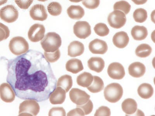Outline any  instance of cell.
Here are the masks:
<instances>
[{"label":"cell","instance_id":"7c38bea8","mask_svg":"<svg viewBox=\"0 0 155 116\" xmlns=\"http://www.w3.org/2000/svg\"><path fill=\"white\" fill-rule=\"evenodd\" d=\"M16 95L9 83H4L0 85V98L5 103H12L15 100Z\"/></svg>","mask_w":155,"mask_h":116},{"label":"cell","instance_id":"9c48e42d","mask_svg":"<svg viewBox=\"0 0 155 116\" xmlns=\"http://www.w3.org/2000/svg\"><path fill=\"white\" fill-rule=\"evenodd\" d=\"M69 95L71 100L77 105L85 104L91 97L85 91L75 88L71 89Z\"/></svg>","mask_w":155,"mask_h":116},{"label":"cell","instance_id":"1f68e13d","mask_svg":"<svg viewBox=\"0 0 155 116\" xmlns=\"http://www.w3.org/2000/svg\"><path fill=\"white\" fill-rule=\"evenodd\" d=\"M95 34L99 36H106L109 34V30L107 26L104 23H99L95 25L94 27Z\"/></svg>","mask_w":155,"mask_h":116},{"label":"cell","instance_id":"ffe728a7","mask_svg":"<svg viewBox=\"0 0 155 116\" xmlns=\"http://www.w3.org/2000/svg\"><path fill=\"white\" fill-rule=\"evenodd\" d=\"M66 68L68 71L77 74L84 70L82 62L77 59H72L68 61L66 65Z\"/></svg>","mask_w":155,"mask_h":116},{"label":"cell","instance_id":"d6a6232c","mask_svg":"<svg viewBox=\"0 0 155 116\" xmlns=\"http://www.w3.org/2000/svg\"><path fill=\"white\" fill-rule=\"evenodd\" d=\"M44 56L49 63H54L59 60L61 53L59 49L54 52H44Z\"/></svg>","mask_w":155,"mask_h":116},{"label":"cell","instance_id":"5bb4252c","mask_svg":"<svg viewBox=\"0 0 155 116\" xmlns=\"http://www.w3.org/2000/svg\"><path fill=\"white\" fill-rule=\"evenodd\" d=\"M89 50L95 54H104L107 52L108 46L105 41L95 39L91 41L89 45Z\"/></svg>","mask_w":155,"mask_h":116},{"label":"cell","instance_id":"4dcf8cb0","mask_svg":"<svg viewBox=\"0 0 155 116\" xmlns=\"http://www.w3.org/2000/svg\"><path fill=\"white\" fill-rule=\"evenodd\" d=\"M131 5L127 1H121L115 3L114 5V10L121 11L125 15L129 13L131 9Z\"/></svg>","mask_w":155,"mask_h":116},{"label":"cell","instance_id":"f546056e","mask_svg":"<svg viewBox=\"0 0 155 116\" xmlns=\"http://www.w3.org/2000/svg\"><path fill=\"white\" fill-rule=\"evenodd\" d=\"M48 10L50 14L52 16H58L61 13L62 7L59 3L53 2L48 6Z\"/></svg>","mask_w":155,"mask_h":116},{"label":"cell","instance_id":"7a4b0ae2","mask_svg":"<svg viewBox=\"0 0 155 116\" xmlns=\"http://www.w3.org/2000/svg\"><path fill=\"white\" fill-rule=\"evenodd\" d=\"M41 44L45 52H54L59 49L61 45V38L56 33L49 32L41 40Z\"/></svg>","mask_w":155,"mask_h":116},{"label":"cell","instance_id":"44dd1931","mask_svg":"<svg viewBox=\"0 0 155 116\" xmlns=\"http://www.w3.org/2000/svg\"><path fill=\"white\" fill-rule=\"evenodd\" d=\"M67 12L70 18L76 20L82 18L85 15V11L80 5H71L68 8Z\"/></svg>","mask_w":155,"mask_h":116},{"label":"cell","instance_id":"ab89813d","mask_svg":"<svg viewBox=\"0 0 155 116\" xmlns=\"http://www.w3.org/2000/svg\"><path fill=\"white\" fill-rule=\"evenodd\" d=\"M68 116H85V114H84V111L80 108L77 107L74 109L71 110L68 113Z\"/></svg>","mask_w":155,"mask_h":116},{"label":"cell","instance_id":"d4e9b609","mask_svg":"<svg viewBox=\"0 0 155 116\" xmlns=\"http://www.w3.org/2000/svg\"><path fill=\"white\" fill-rule=\"evenodd\" d=\"M94 77L91 73L84 72L77 77V82L79 85L84 88H87L92 84Z\"/></svg>","mask_w":155,"mask_h":116},{"label":"cell","instance_id":"3957f363","mask_svg":"<svg viewBox=\"0 0 155 116\" xmlns=\"http://www.w3.org/2000/svg\"><path fill=\"white\" fill-rule=\"evenodd\" d=\"M123 89L120 84L113 83L105 88L104 96L106 100L111 103L118 102L123 96Z\"/></svg>","mask_w":155,"mask_h":116},{"label":"cell","instance_id":"d590c367","mask_svg":"<svg viewBox=\"0 0 155 116\" xmlns=\"http://www.w3.org/2000/svg\"><path fill=\"white\" fill-rule=\"evenodd\" d=\"M77 107L80 108L84 111L85 115L91 114L93 109V104L91 100L89 99L85 104L82 105H77Z\"/></svg>","mask_w":155,"mask_h":116},{"label":"cell","instance_id":"8d00e7d4","mask_svg":"<svg viewBox=\"0 0 155 116\" xmlns=\"http://www.w3.org/2000/svg\"><path fill=\"white\" fill-rule=\"evenodd\" d=\"M48 116H66L65 110L63 107H54L50 110Z\"/></svg>","mask_w":155,"mask_h":116},{"label":"cell","instance_id":"2e32d148","mask_svg":"<svg viewBox=\"0 0 155 116\" xmlns=\"http://www.w3.org/2000/svg\"><path fill=\"white\" fill-rule=\"evenodd\" d=\"M113 41L116 47L124 48L128 45L129 42V37L125 32H119L115 34L113 37Z\"/></svg>","mask_w":155,"mask_h":116},{"label":"cell","instance_id":"74e56055","mask_svg":"<svg viewBox=\"0 0 155 116\" xmlns=\"http://www.w3.org/2000/svg\"><path fill=\"white\" fill-rule=\"evenodd\" d=\"M15 1L21 9H27L32 4L34 0H15Z\"/></svg>","mask_w":155,"mask_h":116},{"label":"cell","instance_id":"f35d334b","mask_svg":"<svg viewBox=\"0 0 155 116\" xmlns=\"http://www.w3.org/2000/svg\"><path fill=\"white\" fill-rule=\"evenodd\" d=\"M111 114L110 109L105 106H102L96 110L95 116H110Z\"/></svg>","mask_w":155,"mask_h":116},{"label":"cell","instance_id":"6da1fadb","mask_svg":"<svg viewBox=\"0 0 155 116\" xmlns=\"http://www.w3.org/2000/svg\"><path fill=\"white\" fill-rule=\"evenodd\" d=\"M7 82L21 99L45 101L57 86L50 63L39 51L30 50L9 60Z\"/></svg>","mask_w":155,"mask_h":116},{"label":"cell","instance_id":"30bf717a","mask_svg":"<svg viewBox=\"0 0 155 116\" xmlns=\"http://www.w3.org/2000/svg\"><path fill=\"white\" fill-rule=\"evenodd\" d=\"M45 32V29L43 25L35 24L29 29L28 34L29 39L33 42H38L44 38Z\"/></svg>","mask_w":155,"mask_h":116},{"label":"cell","instance_id":"5b68a950","mask_svg":"<svg viewBox=\"0 0 155 116\" xmlns=\"http://www.w3.org/2000/svg\"><path fill=\"white\" fill-rule=\"evenodd\" d=\"M40 110V106L37 101L26 99L19 105V116H37Z\"/></svg>","mask_w":155,"mask_h":116},{"label":"cell","instance_id":"277c9868","mask_svg":"<svg viewBox=\"0 0 155 116\" xmlns=\"http://www.w3.org/2000/svg\"><path fill=\"white\" fill-rule=\"evenodd\" d=\"M9 48L12 53L19 56L28 51L29 46L27 41L21 37H14L10 41Z\"/></svg>","mask_w":155,"mask_h":116},{"label":"cell","instance_id":"836d02e7","mask_svg":"<svg viewBox=\"0 0 155 116\" xmlns=\"http://www.w3.org/2000/svg\"><path fill=\"white\" fill-rule=\"evenodd\" d=\"M10 35L9 28L3 23H0V42L6 40Z\"/></svg>","mask_w":155,"mask_h":116},{"label":"cell","instance_id":"7bdbcfd3","mask_svg":"<svg viewBox=\"0 0 155 116\" xmlns=\"http://www.w3.org/2000/svg\"><path fill=\"white\" fill-rule=\"evenodd\" d=\"M70 2L74 3H78L82 1L83 0H69Z\"/></svg>","mask_w":155,"mask_h":116},{"label":"cell","instance_id":"8fae6325","mask_svg":"<svg viewBox=\"0 0 155 116\" xmlns=\"http://www.w3.org/2000/svg\"><path fill=\"white\" fill-rule=\"evenodd\" d=\"M107 73L110 78L116 80L122 79L125 75L124 66L118 63H110L108 68Z\"/></svg>","mask_w":155,"mask_h":116},{"label":"cell","instance_id":"484cf974","mask_svg":"<svg viewBox=\"0 0 155 116\" xmlns=\"http://www.w3.org/2000/svg\"><path fill=\"white\" fill-rule=\"evenodd\" d=\"M57 85L63 88L66 92H68L73 85V80L71 76L68 75L62 76L57 82Z\"/></svg>","mask_w":155,"mask_h":116},{"label":"cell","instance_id":"7402d4cb","mask_svg":"<svg viewBox=\"0 0 155 116\" xmlns=\"http://www.w3.org/2000/svg\"><path fill=\"white\" fill-rule=\"evenodd\" d=\"M131 34L136 40H143L147 36V30L144 26H135L131 30Z\"/></svg>","mask_w":155,"mask_h":116},{"label":"cell","instance_id":"9a60e30c","mask_svg":"<svg viewBox=\"0 0 155 116\" xmlns=\"http://www.w3.org/2000/svg\"><path fill=\"white\" fill-rule=\"evenodd\" d=\"M66 98L65 91L61 87H57L51 94L49 100L52 104L60 105L64 102Z\"/></svg>","mask_w":155,"mask_h":116},{"label":"cell","instance_id":"603a6c76","mask_svg":"<svg viewBox=\"0 0 155 116\" xmlns=\"http://www.w3.org/2000/svg\"><path fill=\"white\" fill-rule=\"evenodd\" d=\"M122 109L127 114H132L135 113L137 109V104L134 99H126L122 103Z\"/></svg>","mask_w":155,"mask_h":116},{"label":"cell","instance_id":"d6986e66","mask_svg":"<svg viewBox=\"0 0 155 116\" xmlns=\"http://www.w3.org/2000/svg\"><path fill=\"white\" fill-rule=\"evenodd\" d=\"M88 66L91 70L97 73L101 72L104 68V61L101 57H91L88 60Z\"/></svg>","mask_w":155,"mask_h":116},{"label":"cell","instance_id":"ee69618b","mask_svg":"<svg viewBox=\"0 0 155 116\" xmlns=\"http://www.w3.org/2000/svg\"><path fill=\"white\" fill-rule=\"evenodd\" d=\"M37 1H41V2H44L48 1V0H37Z\"/></svg>","mask_w":155,"mask_h":116},{"label":"cell","instance_id":"83f0119b","mask_svg":"<svg viewBox=\"0 0 155 116\" xmlns=\"http://www.w3.org/2000/svg\"><path fill=\"white\" fill-rule=\"evenodd\" d=\"M152 48L147 44H141L137 48L135 53L137 56L140 58H145L149 56L151 53Z\"/></svg>","mask_w":155,"mask_h":116},{"label":"cell","instance_id":"cb8c5ba5","mask_svg":"<svg viewBox=\"0 0 155 116\" xmlns=\"http://www.w3.org/2000/svg\"><path fill=\"white\" fill-rule=\"evenodd\" d=\"M137 92L138 95L142 98L148 99L153 96V89L150 84L143 83L138 87Z\"/></svg>","mask_w":155,"mask_h":116},{"label":"cell","instance_id":"60d3db41","mask_svg":"<svg viewBox=\"0 0 155 116\" xmlns=\"http://www.w3.org/2000/svg\"><path fill=\"white\" fill-rule=\"evenodd\" d=\"M135 5H144L146 3L147 0H131Z\"/></svg>","mask_w":155,"mask_h":116},{"label":"cell","instance_id":"ac0fdd59","mask_svg":"<svg viewBox=\"0 0 155 116\" xmlns=\"http://www.w3.org/2000/svg\"><path fill=\"white\" fill-rule=\"evenodd\" d=\"M130 75L134 77L139 78L143 76L146 72V67L144 65L140 62H135L128 67Z\"/></svg>","mask_w":155,"mask_h":116},{"label":"cell","instance_id":"8992f818","mask_svg":"<svg viewBox=\"0 0 155 116\" xmlns=\"http://www.w3.org/2000/svg\"><path fill=\"white\" fill-rule=\"evenodd\" d=\"M107 21L110 27L115 29H120L126 24L127 18L126 15L121 11L114 10L109 14Z\"/></svg>","mask_w":155,"mask_h":116},{"label":"cell","instance_id":"f1b7e54d","mask_svg":"<svg viewBox=\"0 0 155 116\" xmlns=\"http://www.w3.org/2000/svg\"><path fill=\"white\" fill-rule=\"evenodd\" d=\"M133 17L136 22L143 23L147 18V11L143 8L136 9L134 12Z\"/></svg>","mask_w":155,"mask_h":116},{"label":"cell","instance_id":"ba28073f","mask_svg":"<svg viewBox=\"0 0 155 116\" xmlns=\"http://www.w3.org/2000/svg\"><path fill=\"white\" fill-rule=\"evenodd\" d=\"M73 32L78 38L85 39L91 34V26L87 21H77L73 27Z\"/></svg>","mask_w":155,"mask_h":116},{"label":"cell","instance_id":"52a82bcc","mask_svg":"<svg viewBox=\"0 0 155 116\" xmlns=\"http://www.w3.org/2000/svg\"><path fill=\"white\" fill-rule=\"evenodd\" d=\"M18 16V11L13 5H7L0 10V18L6 23H12L16 21Z\"/></svg>","mask_w":155,"mask_h":116},{"label":"cell","instance_id":"e575fe53","mask_svg":"<svg viewBox=\"0 0 155 116\" xmlns=\"http://www.w3.org/2000/svg\"><path fill=\"white\" fill-rule=\"evenodd\" d=\"M100 3V0H83L82 4L86 8L90 9L97 8Z\"/></svg>","mask_w":155,"mask_h":116},{"label":"cell","instance_id":"b9f144b4","mask_svg":"<svg viewBox=\"0 0 155 116\" xmlns=\"http://www.w3.org/2000/svg\"><path fill=\"white\" fill-rule=\"evenodd\" d=\"M8 0H0V6L5 5L7 2Z\"/></svg>","mask_w":155,"mask_h":116},{"label":"cell","instance_id":"e0dca14e","mask_svg":"<svg viewBox=\"0 0 155 116\" xmlns=\"http://www.w3.org/2000/svg\"><path fill=\"white\" fill-rule=\"evenodd\" d=\"M84 50L85 48L82 43L78 41H73L68 47V55L70 57H76L82 55Z\"/></svg>","mask_w":155,"mask_h":116},{"label":"cell","instance_id":"4fadbf2b","mask_svg":"<svg viewBox=\"0 0 155 116\" xmlns=\"http://www.w3.org/2000/svg\"><path fill=\"white\" fill-rule=\"evenodd\" d=\"M30 17L34 20L43 21L46 20L48 15L45 6L41 4L34 5L30 11Z\"/></svg>","mask_w":155,"mask_h":116},{"label":"cell","instance_id":"4316f807","mask_svg":"<svg viewBox=\"0 0 155 116\" xmlns=\"http://www.w3.org/2000/svg\"><path fill=\"white\" fill-rule=\"evenodd\" d=\"M87 88L88 91L92 93H97L101 92L104 88V83L103 80L100 77L94 76V81H93L92 83Z\"/></svg>","mask_w":155,"mask_h":116}]
</instances>
